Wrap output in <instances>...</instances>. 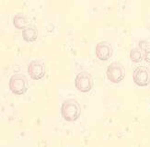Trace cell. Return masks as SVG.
<instances>
[{"label":"cell","instance_id":"cell-1","mask_svg":"<svg viewBox=\"0 0 150 147\" xmlns=\"http://www.w3.org/2000/svg\"><path fill=\"white\" fill-rule=\"evenodd\" d=\"M81 108L79 103L74 98L64 100L61 106V115L64 120L76 121L80 116Z\"/></svg>","mask_w":150,"mask_h":147},{"label":"cell","instance_id":"cell-12","mask_svg":"<svg viewBox=\"0 0 150 147\" xmlns=\"http://www.w3.org/2000/svg\"><path fill=\"white\" fill-rule=\"evenodd\" d=\"M143 57H144V59L146 63H150V47H148L143 52Z\"/></svg>","mask_w":150,"mask_h":147},{"label":"cell","instance_id":"cell-2","mask_svg":"<svg viewBox=\"0 0 150 147\" xmlns=\"http://www.w3.org/2000/svg\"><path fill=\"white\" fill-rule=\"evenodd\" d=\"M10 91L15 95H23L28 90V80L21 74L13 75L9 79Z\"/></svg>","mask_w":150,"mask_h":147},{"label":"cell","instance_id":"cell-6","mask_svg":"<svg viewBox=\"0 0 150 147\" xmlns=\"http://www.w3.org/2000/svg\"><path fill=\"white\" fill-rule=\"evenodd\" d=\"M28 73L33 80H40L45 75V66L39 60L31 61L28 65Z\"/></svg>","mask_w":150,"mask_h":147},{"label":"cell","instance_id":"cell-8","mask_svg":"<svg viewBox=\"0 0 150 147\" xmlns=\"http://www.w3.org/2000/svg\"><path fill=\"white\" fill-rule=\"evenodd\" d=\"M38 37V30H36L35 27H27L22 30V38L23 40L28 41V42H32L35 41Z\"/></svg>","mask_w":150,"mask_h":147},{"label":"cell","instance_id":"cell-5","mask_svg":"<svg viewBox=\"0 0 150 147\" xmlns=\"http://www.w3.org/2000/svg\"><path fill=\"white\" fill-rule=\"evenodd\" d=\"M133 78L135 85L139 87H146L150 83V72L145 66L135 68L133 74Z\"/></svg>","mask_w":150,"mask_h":147},{"label":"cell","instance_id":"cell-9","mask_svg":"<svg viewBox=\"0 0 150 147\" xmlns=\"http://www.w3.org/2000/svg\"><path fill=\"white\" fill-rule=\"evenodd\" d=\"M27 23H28L27 18H26V17L21 13L15 15L14 18H13V24H14V26L17 29L24 30L25 28H27V27H26Z\"/></svg>","mask_w":150,"mask_h":147},{"label":"cell","instance_id":"cell-4","mask_svg":"<svg viewBox=\"0 0 150 147\" xmlns=\"http://www.w3.org/2000/svg\"><path fill=\"white\" fill-rule=\"evenodd\" d=\"M75 86L82 93L89 92L93 87L92 76L88 72L78 73L75 79Z\"/></svg>","mask_w":150,"mask_h":147},{"label":"cell","instance_id":"cell-3","mask_svg":"<svg viewBox=\"0 0 150 147\" xmlns=\"http://www.w3.org/2000/svg\"><path fill=\"white\" fill-rule=\"evenodd\" d=\"M106 75H107L108 79L110 82L118 84V83L122 81L123 78H125V69L121 63L114 62V63H110V65L107 67Z\"/></svg>","mask_w":150,"mask_h":147},{"label":"cell","instance_id":"cell-10","mask_svg":"<svg viewBox=\"0 0 150 147\" xmlns=\"http://www.w3.org/2000/svg\"><path fill=\"white\" fill-rule=\"evenodd\" d=\"M130 58L134 63H139L143 59L142 51L139 48H133L130 52Z\"/></svg>","mask_w":150,"mask_h":147},{"label":"cell","instance_id":"cell-7","mask_svg":"<svg viewBox=\"0 0 150 147\" xmlns=\"http://www.w3.org/2000/svg\"><path fill=\"white\" fill-rule=\"evenodd\" d=\"M112 54V49L110 44L106 41H100L96 46V55L100 61H107Z\"/></svg>","mask_w":150,"mask_h":147},{"label":"cell","instance_id":"cell-11","mask_svg":"<svg viewBox=\"0 0 150 147\" xmlns=\"http://www.w3.org/2000/svg\"><path fill=\"white\" fill-rule=\"evenodd\" d=\"M139 45V49L142 51V52H144L146 49H147L148 47H150V45L148 44V42L146 41H144V40H141L138 43Z\"/></svg>","mask_w":150,"mask_h":147}]
</instances>
